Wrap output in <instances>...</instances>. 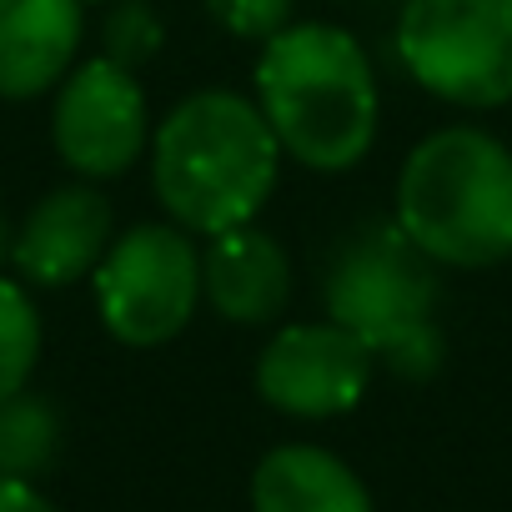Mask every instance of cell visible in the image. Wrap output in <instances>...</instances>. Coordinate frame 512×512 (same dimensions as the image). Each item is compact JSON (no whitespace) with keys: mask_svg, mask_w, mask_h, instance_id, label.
<instances>
[{"mask_svg":"<svg viewBox=\"0 0 512 512\" xmlns=\"http://www.w3.org/2000/svg\"><path fill=\"white\" fill-rule=\"evenodd\" d=\"M256 106L282 156L337 176L367 161L382 126V91L372 56L347 26L292 21L256 51Z\"/></svg>","mask_w":512,"mask_h":512,"instance_id":"cell-1","label":"cell"},{"mask_svg":"<svg viewBox=\"0 0 512 512\" xmlns=\"http://www.w3.org/2000/svg\"><path fill=\"white\" fill-rule=\"evenodd\" d=\"M392 46L402 71L457 111L512 101V0H402Z\"/></svg>","mask_w":512,"mask_h":512,"instance_id":"cell-5","label":"cell"},{"mask_svg":"<svg viewBox=\"0 0 512 512\" xmlns=\"http://www.w3.org/2000/svg\"><path fill=\"white\" fill-rule=\"evenodd\" d=\"M91 292L101 327L121 347H166L201 307V246L176 221H141L106 246Z\"/></svg>","mask_w":512,"mask_h":512,"instance_id":"cell-6","label":"cell"},{"mask_svg":"<svg viewBox=\"0 0 512 512\" xmlns=\"http://www.w3.org/2000/svg\"><path fill=\"white\" fill-rule=\"evenodd\" d=\"M392 216L437 267H502L512 256V151L482 126H437L407 151Z\"/></svg>","mask_w":512,"mask_h":512,"instance_id":"cell-3","label":"cell"},{"mask_svg":"<svg viewBox=\"0 0 512 512\" xmlns=\"http://www.w3.org/2000/svg\"><path fill=\"white\" fill-rule=\"evenodd\" d=\"M201 302L231 327H272L292 302V256L262 226H231L206 236Z\"/></svg>","mask_w":512,"mask_h":512,"instance_id":"cell-10","label":"cell"},{"mask_svg":"<svg viewBox=\"0 0 512 512\" xmlns=\"http://www.w3.org/2000/svg\"><path fill=\"white\" fill-rule=\"evenodd\" d=\"M322 302L327 317L377 357V367L407 382H427L442 367L437 262L397 226V216H372L337 241Z\"/></svg>","mask_w":512,"mask_h":512,"instance_id":"cell-4","label":"cell"},{"mask_svg":"<svg viewBox=\"0 0 512 512\" xmlns=\"http://www.w3.org/2000/svg\"><path fill=\"white\" fill-rule=\"evenodd\" d=\"M206 16L236 36V41H272L282 26H292V11H297V0H201Z\"/></svg>","mask_w":512,"mask_h":512,"instance_id":"cell-16","label":"cell"},{"mask_svg":"<svg viewBox=\"0 0 512 512\" xmlns=\"http://www.w3.org/2000/svg\"><path fill=\"white\" fill-rule=\"evenodd\" d=\"M151 101L136 71L111 56L71 66L51 106V146L81 181L126 176L151 146Z\"/></svg>","mask_w":512,"mask_h":512,"instance_id":"cell-7","label":"cell"},{"mask_svg":"<svg viewBox=\"0 0 512 512\" xmlns=\"http://www.w3.org/2000/svg\"><path fill=\"white\" fill-rule=\"evenodd\" d=\"M377 357L332 317L287 322L256 352L251 387L272 412L297 422H332L352 412L372 387Z\"/></svg>","mask_w":512,"mask_h":512,"instance_id":"cell-8","label":"cell"},{"mask_svg":"<svg viewBox=\"0 0 512 512\" xmlns=\"http://www.w3.org/2000/svg\"><path fill=\"white\" fill-rule=\"evenodd\" d=\"M41 312H36V297L21 277H6L0 272V402L16 397L31 387V372L41 362Z\"/></svg>","mask_w":512,"mask_h":512,"instance_id":"cell-14","label":"cell"},{"mask_svg":"<svg viewBox=\"0 0 512 512\" xmlns=\"http://www.w3.org/2000/svg\"><path fill=\"white\" fill-rule=\"evenodd\" d=\"M11 251H16V221L6 216V206H0V272L11 267Z\"/></svg>","mask_w":512,"mask_h":512,"instance_id":"cell-18","label":"cell"},{"mask_svg":"<svg viewBox=\"0 0 512 512\" xmlns=\"http://www.w3.org/2000/svg\"><path fill=\"white\" fill-rule=\"evenodd\" d=\"M166 41L161 16L146 6V0H111V16L101 26V56H111L126 71H141Z\"/></svg>","mask_w":512,"mask_h":512,"instance_id":"cell-15","label":"cell"},{"mask_svg":"<svg viewBox=\"0 0 512 512\" xmlns=\"http://www.w3.org/2000/svg\"><path fill=\"white\" fill-rule=\"evenodd\" d=\"M61 447V417L46 397L16 392L0 402V477L36 482Z\"/></svg>","mask_w":512,"mask_h":512,"instance_id":"cell-13","label":"cell"},{"mask_svg":"<svg viewBox=\"0 0 512 512\" xmlns=\"http://www.w3.org/2000/svg\"><path fill=\"white\" fill-rule=\"evenodd\" d=\"M116 241V211L111 196L96 181H71L46 191L26 221L16 226V251H11V272L26 287H71L86 282L106 246Z\"/></svg>","mask_w":512,"mask_h":512,"instance_id":"cell-9","label":"cell"},{"mask_svg":"<svg viewBox=\"0 0 512 512\" xmlns=\"http://www.w3.org/2000/svg\"><path fill=\"white\" fill-rule=\"evenodd\" d=\"M0 512H61V507L26 477H0Z\"/></svg>","mask_w":512,"mask_h":512,"instance_id":"cell-17","label":"cell"},{"mask_svg":"<svg viewBox=\"0 0 512 512\" xmlns=\"http://www.w3.org/2000/svg\"><path fill=\"white\" fill-rule=\"evenodd\" d=\"M277 176L282 146L262 106L236 91H191L151 131V191L191 236L256 221Z\"/></svg>","mask_w":512,"mask_h":512,"instance_id":"cell-2","label":"cell"},{"mask_svg":"<svg viewBox=\"0 0 512 512\" xmlns=\"http://www.w3.org/2000/svg\"><path fill=\"white\" fill-rule=\"evenodd\" d=\"M86 36V0H0V101L56 91Z\"/></svg>","mask_w":512,"mask_h":512,"instance_id":"cell-11","label":"cell"},{"mask_svg":"<svg viewBox=\"0 0 512 512\" xmlns=\"http://www.w3.org/2000/svg\"><path fill=\"white\" fill-rule=\"evenodd\" d=\"M251 512H377V507L352 462L312 442H282L251 467Z\"/></svg>","mask_w":512,"mask_h":512,"instance_id":"cell-12","label":"cell"}]
</instances>
